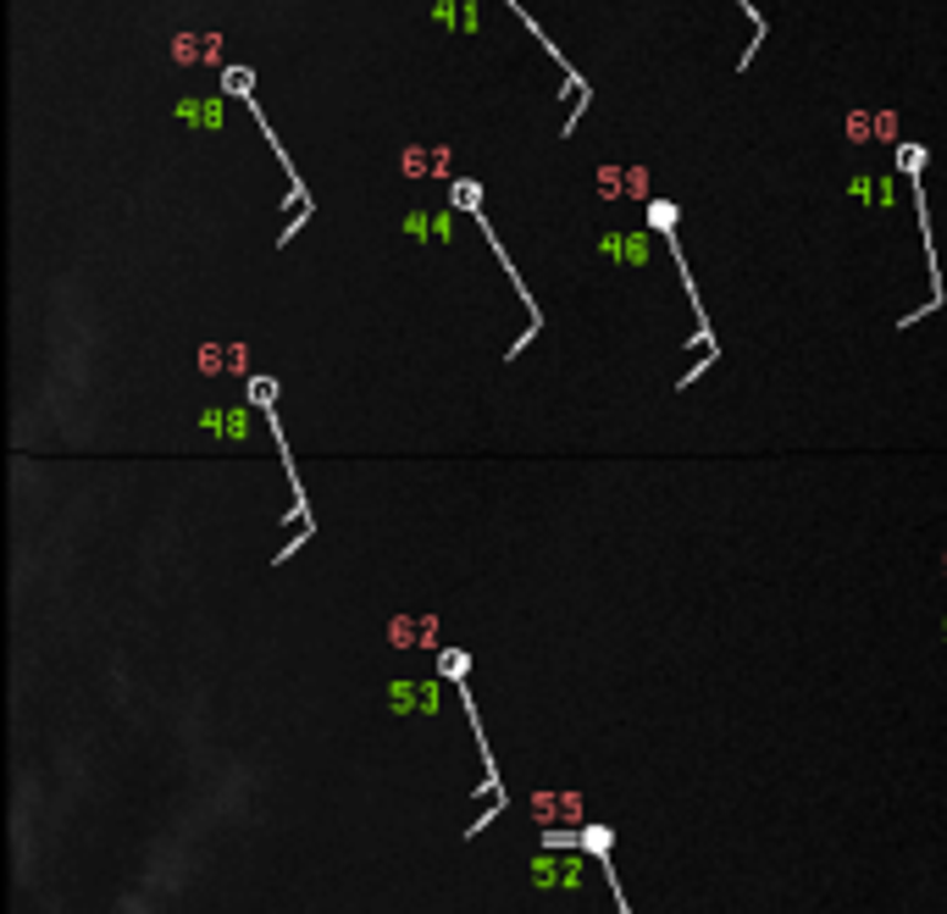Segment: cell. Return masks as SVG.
Listing matches in <instances>:
<instances>
[{
  "label": "cell",
  "mask_w": 947,
  "mask_h": 914,
  "mask_svg": "<svg viewBox=\"0 0 947 914\" xmlns=\"http://www.w3.org/2000/svg\"><path fill=\"white\" fill-rule=\"evenodd\" d=\"M172 56H178L183 67H211V62H222V40H211V34H183V40L172 45Z\"/></svg>",
  "instance_id": "obj_1"
},
{
  "label": "cell",
  "mask_w": 947,
  "mask_h": 914,
  "mask_svg": "<svg viewBox=\"0 0 947 914\" xmlns=\"http://www.w3.org/2000/svg\"><path fill=\"white\" fill-rule=\"evenodd\" d=\"M399 161H404V172H427V167L449 172V150H443V145H415V150H404Z\"/></svg>",
  "instance_id": "obj_2"
},
{
  "label": "cell",
  "mask_w": 947,
  "mask_h": 914,
  "mask_svg": "<svg viewBox=\"0 0 947 914\" xmlns=\"http://www.w3.org/2000/svg\"><path fill=\"white\" fill-rule=\"evenodd\" d=\"M393 643H432V621H393Z\"/></svg>",
  "instance_id": "obj_3"
}]
</instances>
